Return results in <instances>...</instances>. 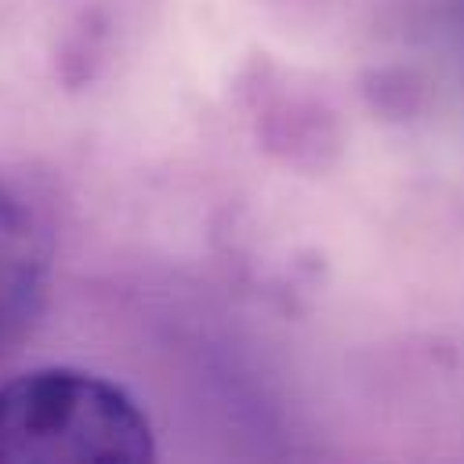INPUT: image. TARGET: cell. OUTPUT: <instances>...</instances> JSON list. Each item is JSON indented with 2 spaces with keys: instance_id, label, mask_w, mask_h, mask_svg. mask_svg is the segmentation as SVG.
<instances>
[{
  "instance_id": "6da1fadb",
  "label": "cell",
  "mask_w": 464,
  "mask_h": 464,
  "mask_svg": "<svg viewBox=\"0 0 464 464\" xmlns=\"http://www.w3.org/2000/svg\"><path fill=\"white\" fill-rule=\"evenodd\" d=\"M152 457V420L123 384L76 366L0 381V464H145Z\"/></svg>"
},
{
  "instance_id": "7a4b0ae2",
  "label": "cell",
  "mask_w": 464,
  "mask_h": 464,
  "mask_svg": "<svg viewBox=\"0 0 464 464\" xmlns=\"http://www.w3.org/2000/svg\"><path fill=\"white\" fill-rule=\"evenodd\" d=\"M51 276V236L33 203L0 181V359L33 326Z\"/></svg>"
}]
</instances>
